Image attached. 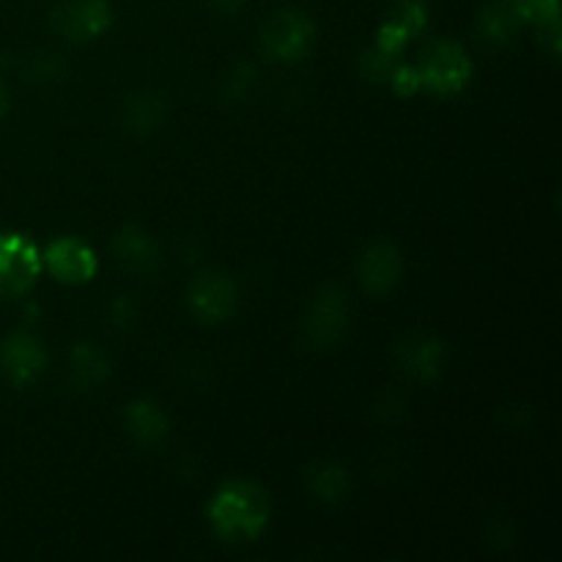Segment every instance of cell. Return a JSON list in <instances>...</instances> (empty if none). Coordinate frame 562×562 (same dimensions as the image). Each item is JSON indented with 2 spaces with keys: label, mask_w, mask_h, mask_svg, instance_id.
<instances>
[{
  "label": "cell",
  "mask_w": 562,
  "mask_h": 562,
  "mask_svg": "<svg viewBox=\"0 0 562 562\" xmlns=\"http://www.w3.org/2000/svg\"><path fill=\"white\" fill-rule=\"evenodd\" d=\"M137 311H135V302H132V296H115V302L110 305V324L119 329H126L132 322H135Z\"/></svg>",
  "instance_id": "cell-24"
},
{
  "label": "cell",
  "mask_w": 562,
  "mask_h": 562,
  "mask_svg": "<svg viewBox=\"0 0 562 562\" xmlns=\"http://www.w3.org/2000/svg\"><path fill=\"white\" fill-rule=\"evenodd\" d=\"M110 371V357L108 351L99 349L91 340H82V344H75L69 351V360H66V384L71 390H80V393H88V390H97L99 384L108 382Z\"/></svg>",
  "instance_id": "cell-15"
},
{
  "label": "cell",
  "mask_w": 562,
  "mask_h": 562,
  "mask_svg": "<svg viewBox=\"0 0 562 562\" xmlns=\"http://www.w3.org/2000/svg\"><path fill=\"white\" fill-rule=\"evenodd\" d=\"M387 86L393 88V93H398V97H415V93H420V77H417L415 64L395 66Z\"/></svg>",
  "instance_id": "cell-23"
},
{
  "label": "cell",
  "mask_w": 562,
  "mask_h": 562,
  "mask_svg": "<svg viewBox=\"0 0 562 562\" xmlns=\"http://www.w3.org/2000/svg\"><path fill=\"white\" fill-rule=\"evenodd\" d=\"M349 294L335 283L322 285L302 313V338L311 349H333L349 329Z\"/></svg>",
  "instance_id": "cell-4"
},
{
  "label": "cell",
  "mask_w": 562,
  "mask_h": 562,
  "mask_svg": "<svg viewBox=\"0 0 562 562\" xmlns=\"http://www.w3.org/2000/svg\"><path fill=\"white\" fill-rule=\"evenodd\" d=\"M0 371L14 387H31L47 371V349L36 335L16 329L0 344Z\"/></svg>",
  "instance_id": "cell-9"
},
{
  "label": "cell",
  "mask_w": 562,
  "mask_h": 562,
  "mask_svg": "<svg viewBox=\"0 0 562 562\" xmlns=\"http://www.w3.org/2000/svg\"><path fill=\"white\" fill-rule=\"evenodd\" d=\"M168 119V97L154 88H137L121 102L119 121L121 130L130 135H151Z\"/></svg>",
  "instance_id": "cell-13"
},
{
  "label": "cell",
  "mask_w": 562,
  "mask_h": 562,
  "mask_svg": "<svg viewBox=\"0 0 562 562\" xmlns=\"http://www.w3.org/2000/svg\"><path fill=\"white\" fill-rule=\"evenodd\" d=\"M521 27L525 25H521L519 14L514 11L510 0H492L488 5H483L475 20L477 36L488 47H508V44L516 42Z\"/></svg>",
  "instance_id": "cell-17"
},
{
  "label": "cell",
  "mask_w": 562,
  "mask_h": 562,
  "mask_svg": "<svg viewBox=\"0 0 562 562\" xmlns=\"http://www.w3.org/2000/svg\"><path fill=\"white\" fill-rule=\"evenodd\" d=\"M5 110H9V91H5V86L0 82V119L5 115Z\"/></svg>",
  "instance_id": "cell-26"
},
{
  "label": "cell",
  "mask_w": 562,
  "mask_h": 562,
  "mask_svg": "<svg viewBox=\"0 0 562 562\" xmlns=\"http://www.w3.org/2000/svg\"><path fill=\"white\" fill-rule=\"evenodd\" d=\"M316 22L302 9H278L261 25V49L278 64H300L316 44Z\"/></svg>",
  "instance_id": "cell-3"
},
{
  "label": "cell",
  "mask_w": 562,
  "mask_h": 562,
  "mask_svg": "<svg viewBox=\"0 0 562 562\" xmlns=\"http://www.w3.org/2000/svg\"><path fill=\"white\" fill-rule=\"evenodd\" d=\"M256 66L247 64V60H236V64H231L228 69L223 71V77H220V97H223L225 102L241 104L250 99L252 91H256Z\"/></svg>",
  "instance_id": "cell-18"
},
{
  "label": "cell",
  "mask_w": 562,
  "mask_h": 562,
  "mask_svg": "<svg viewBox=\"0 0 562 562\" xmlns=\"http://www.w3.org/2000/svg\"><path fill=\"white\" fill-rule=\"evenodd\" d=\"M42 250L20 231H0V300L27 294L42 274Z\"/></svg>",
  "instance_id": "cell-5"
},
{
  "label": "cell",
  "mask_w": 562,
  "mask_h": 562,
  "mask_svg": "<svg viewBox=\"0 0 562 562\" xmlns=\"http://www.w3.org/2000/svg\"><path fill=\"white\" fill-rule=\"evenodd\" d=\"M42 267L64 285H86L97 278L99 258L80 236H58L42 250Z\"/></svg>",
  "instance_id": "cell-7"
},
{
  "label": "cell",
  "mask_w": 562,
  "mask_h": 562,
  "mask_svg": "<svg viewBox=\"0 0 562 562\" xmlns=\"http://www.w3.org/2000/svg\"><path fill=\"white\" fill-rule=\"evenodd\" d=\"M445 360H448V349L437 335L412 333L395 346V366L417 384L437 382L439 373L445 371Z\"/></svg>",
  "instance_id": "cell-11"
},
{
  "label": "cell",
  "mask_w": 562,
  "mask_h": 562,
  "mask_svg": "<svg viewBox=\"0 0 562 562\" xmlns=\"http://www.w3.org/2000/svg\"><path fill=\"white\" fill-rule=\"evenodd\" d=\"M22 75L31 82H55L64 77V60L55 53H36L25 60Z\"/></svg>",
  "instance_id": "cell-21"
},
{
  "label": "cell",
  "mask_w": 562,
  "mask_h": 562,
  "mask_svg": "<svg viewBox=\"0 0 562 562\" xmlns=\"http://www.w3.org/2000/svg\"><path fill=\"white\" fill-rule=\"evenodd\" d=\"M519 14L521 25H532L538 31L549 25H560V0H510Z\"/></svg>",
  "instance_id": "cell-20"
},
{
  "label": "cell",
  "mask_w": 562,
  "mask_h": 562,
  "mask_svg": "<svg viewBox=\"0 0 562 562\" xmlns=\"http://www.w3.org/2000/svg\"><path fill=\"white\" fill-rule=\"evenodd\" d=\"M384 20L398 25L409 38H415L426 31L428 9L423 0H393V5L387 9V16H384Z\"/></svg>",
  "instance_id": "cell-19"
},
{
  "label": "cell",
  "mask_w": 562,
  "mask_h": 562,
  "mask_svg": "<svg viewBox=\"0 0 562 562\" xmlns=\"http://www.w3.org/2000/svg\"><path fill=\"white\" fill-rule=\"evenodd\" d=\"M214 536L225 543H252L267 532L272 519V497L247 477L223 483L206 508Z\"/></svg>",
  "instance_id": "cell-1"
},
{
  "label": "cell",
  "mask_w": 562,
  "mask_h": 562,
  "mask_svg": "<svg viewBox=\"0 0 562 562\" xmlns=\"http://www.w3.org/2000/svg\"><path fill=\"white\" fill-rule=\"evenodd\" d=\"M420 77V91H431L437 97H453L472 82L475 64L470 53L453 38H437L420 53L415 64Z\"/></svg>",
  "instance_id": "cell-2"
},
{
  "label": "cell",
  "mask_w": 562,
  "mask_h": 562,
  "mask_svg": "<svg viewBox=\"0 0 562 562\" xmlns=\"http://www.w3.org/2000/svg\"><path fill=\"white\" fill-rule=\"evenodd\" d=\"M398 64H401V58H393V55L382 53L379 47L366 49V53L360 55V71L371 82H387L390 75H393V69Z\"/></svg>",
  "instance_id": "cell-22"
},
{
  "label": "cell",
  "mask_w": 562,
  "mask_h": 562,
  "mask_svg": "<svg viewBox=\"0 0 562 562\" xmlns=\"http://www.w3.org/2000/svg\"><path fill=\"white\" fill-rule=\"evenodd\" d=\"M302 483H305V492L324 505L344 503L351 492L349 472H346V467L335 464V461H313L302 472Z\"/></svg>",
  "instance_id": "cell-16"
},
{
  "label": "cell",
  "mask_w": 562,
  "mask_h": 562,
  "mask_svg": "<svg viewBox=\"0 0 562 562\" xmlns=\"http://www.w3.org/2000/svg\"><path fill=\"white\" fill-rule=\"evenodd\" d=\"M110 247H113L115 263L124 272L135 274V278H151L162 267V250H159L157 239L143 225H121L113 234Z\"/></svg>",
  "instance_id": "cell-12"
},
{
  "label": "cell",
  "mask_w": 562,
  "mask_h": 562,
  "mask_svg": "<svg viewBox=\"0 0 562 562\" xmlns=\"http://www.w3.org/2000/svg\"><path fill=\"white\" fill-rule=\"evenodd\" d=\"M126 437L137 448H159L170 434V420L162 406L151 398H135L124 409Z\"/></svg>",
  "instance_id": "cell-14"
},
{
  "label": "cell",
  "mask_w": 562,
  "mask_h": 562,
  "mask_svg": "<svg viewBox=\"0 0 562 562\" xmlns=\"http://www.w3.org/2000/svg\"><path fill=\"white\" fill-rule=\"evenodd\" d=\"M404 252L398 250V245L376 239L360 252L357 280H360L362 291H368L371 296H387L404 278Z\"/></svg>",
  "instance_id": "cell-10"
},
{
  "label": "cell",
  "mask_w": 562,
  "mask_h": 562,
  "mask_svg": "<svg viewBox=\"0 0 562 562\" xmlns=\"http://www.w3.org/2000/svg\"><path fill=\"white\" fill-rule=\"evenodd\" d=\"M203 3H206L209 11H214L220 16H236L245 9L247 0H203Z\"/></svg>",
  "instance_id": "cell-25"
},
{
  "label": "cell",
  "mask_w": 562,
  "mask_h": 562,
  "mask_svg": "<svg viewBox=\"0 0 562 562\" xmlns=\"http://www.w3.org/2000/svg\"><path fill=\"white\" fill-rule=\"evenodd\" d=\"M49 20L66 42H93L113 25V5L110 0H60Z\"/></svg>",
  "instance_id": "cell-8"
},
{
  "label": "cell",
  "mask_w": 562,
  "mask_h": 562,
  "mask_svg": "<svg viewBox=\"0 0 562 562\" xmlns=\"http://www.w3.org/2000/svg\"><path fill=\"white\" fill-rule=\"evenodd\" d=\"M239 289L234 278L220 269H206L198 274L187 291V307L201 324H223L234 316Z\"/></svg>",
  "instance_id": "cell-6"
}]
</instances>
